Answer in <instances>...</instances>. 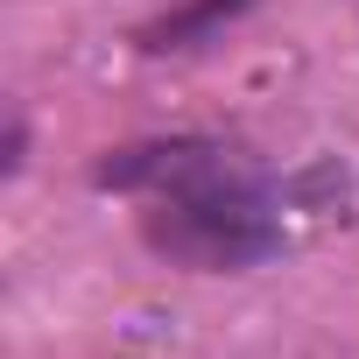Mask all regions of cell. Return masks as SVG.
<instances>
[{"label": "cell", "mask_w": 359, "mask_h": 359, "mask_svg": "<svg viewBox=\"0 0 359 359\" xmlns=\"http://www.w3.org/2000/svg\"><path fill=\"white\" fill-rule=\"evenodd\" d=\"M99 191L141 198V240L198 275H240L261 268L289 247L282 226V191L268 184V169L233 155L226 141H134L92 169Z\"/></svg>", "instance_id": "obj_1"}, {"label": "cell", "mask_w": 359, "mask_h": 359, "mask_svg": "<svg viewBox=\"0 0 359 359\" xmlns=\"http://www.w3.org/2000/svg\"><path fill=\"white\" fill-rule=\"evenodd\" d=\"M240 8H247V0H205V8H191V15H184V22H162V29H155V36H148V50H169V43H184V36H191V29H212V22H219V15H240Z\"/></svg>", "instance_id": "obj_2"}]
</instances>
